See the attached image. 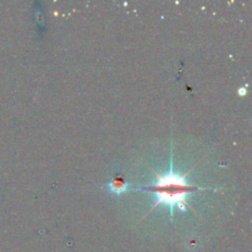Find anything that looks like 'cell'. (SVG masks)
Masks as SVG:
<instances>
[{"mask_svg":"<svg viewBox=\"0 0 252 252\" xmlns=\"http://www.w3.org/2000/svg\"><path fill=\"white\" fill-rule=\"evenodd\" d=\"M191 169L183 175L175 173L172 170V166L170 167V171L168 173H165L164 175H160L155 172L157 177L156 183L149 187H143L139 189L143 191L154 192L157 195V201L150 210V212L153 211L159 204H164L169 207L171 217L173 216V210L175 206H178V208L183 211H185L187 207L191 209V207L186 201V196L193 191L206 189L201 188L199 186L190 185L186 182L185 177L191 171Z\"/></svg>","mask_w":252,"mask_h":252,"instance_id":"6da1fadb","label":"cell"},{"mask_svg":"<svg viewBox=\"0 0 252 252\" xmlns=\"http://www.w3.org/2000/svg\"><path fill=\"white\" fill-rule=\"evenodd\" d=\"M108 187L110 189L111 192L115 193V194H120L122 192H125L128 190V184L125 181V179L120 176L117 175L115 176L109 183H108Z\"/></svg>","mask_w":252,"mask_h":252,"instance_id":"7a4b0ae2","label":"cell"}]
</instances>
